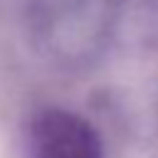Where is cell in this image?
<instances>
[{"label": "cell", "mask_w": 158, "mask_h": 158, "mask_svg": "<svg viewBox=\"0 0 158 158\" xmlns=\"http://www.w3.org/2000/svg\"><path fill=\"white\" fill-rule=\"evenodd\" d=\"M27 151L30 158H104L91 123L62 109L40 111L30 121Z\"/></svg>", "instance_id": "1"}]
</instances>
